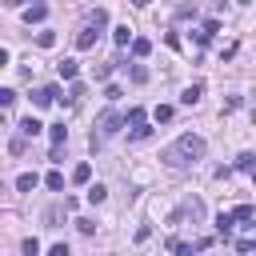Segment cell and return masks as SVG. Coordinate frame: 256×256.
Listing matches in <instances>:
<instances>
[{
    "instance_id": "cell-3",
    "label": "cell",
    "mask_w": 256,
    "mask_h": 256,
    "mask_svg": "<svg viewBox=\"0 0 256 256\" xmlns=\"http://www.w3.org/2000/svg\"><path fill=\"white\" fill-rule=\"evenodd\" d=\"M120 124H128V120H120V112H116V108L100 112V136H112V132H120Z\"/></svg>"
},
{
    "instance_id": "cell-17",
    "label": "cell",
    "mask_w": 256,
    "mask_h": 256,
    "mask_svg": "<svg viewBox=\"0 0 256 256\" xmlns=\"http://www.w3.org/2000/svg\"><path fill=\"white\" fill-rule=\"evenodd\" d=\"M200 92H204V84H188L180 100H184V104H196V100H200Z\"/></svg>"
},
{
    "instance_id": "cell-27",
    "label": "cell",
    "mask_w": 256,
    "mask_h": 256,
    "mask_svg": "<svg viewBox=\"0 0 256 256\" xmlns=\"http://www.w3.org/2000/svg\"><path fill=\"white\" fill-rule=\"evenodd\" d=\"M76 228H80L84 236H92V232H96V224H92V220H76Z\"/></svg>"
},
{
    "instance_id": "cell-4",
    "label": "cell",
    "mask_w": 256,
    "mask_h": 256,
    "mask_svg": "<svg viewBox=\"0 0 256 256\" xmlns=\"http://www.w3.org/2000/svg\"><path fill=\"white\" fill-rule=\"evenodd\" d=\"M96 36H100V28H96V24L88 20V24H84V28L76 32V48H80V52H88V48L96 44Z\"/></svg>"
},
{
    "instance_id": "cell-13",
    "label": "cell",
    "mask_w": 256,
    "mask_h": 256,
    "mask_svg": "<svg viewBox=\"0 0 256 256\" xmlns=\"http://www.w3.org/2000/svg\"><path fill=\"white\" fill-rule=\"evenodd\" d=\"M148 52H152V40H148V36H136V40H132V56H140V60H144Z\"/></svg>"
},
{
    "instance_id": "cell-26",
    "label": "cell",
    "mask_w": 256,
    "mask_h": 256,
    "mask_svg": "<svg viewBox=\"0 0 256 256\" xmlns=\"http://www.w3.org/2000/svg\"><path fill=\"white\" fill-rule=\"evenodd\" d=\"M12 100H16V92H12V88H4V92H0V104H4V108H12Z\"/></svg>"
},
{
    "instance_id": "cell-29",
    "label": "cell",
    "mask_w": 256,
    "mask_h": 256,
    "mask_svg": "<svg viewBox=\"0 0 256 256\" xmlns=\"http://www.w3.org/2000/svg\"><path fill=\"white\" fill-rule=\"evenodd\" d=\"M240 252H256V240H240Z\"/></svg>"
},
{
    "instance_id": "cell-28",
    "label": "cell",
    "mask_w": 256,
    "mask_h": 256,
    "mask_svg": "<svg viewBox=\"0 0 256 256\" xmlns=\"http://www.w3.org/2000/svg\"><path fill=\"white\" fill-rule=\"evenodd\" d=\"M48 256H72V252H68V244H52V248H48Z\"/></svg>"
},
{
    "instance_id": "cell-20",
    "label": "cell",
    "mask_w": 256,
    "mask_h": 256,
    "mask_svg": "<svg viewBox=\"0 0 256 256\" xmlns=\"http://www.w3.org/2000/svg\"><path fill=\"white\" fill-rule=\"evenodd\" d=\"M104 196H108L104 184H92V188H88V200H92V204H104Z\"/></svg>"
},
{
    "instance_id": "cell-12",
    "label": "cell",
    "mask_w": 256,
    "mask_h": 256,
    "mask_svg": "<svg viewBox=\"0 0 256 256\" xmlns=\"http://www.w3.org/2000/svg\"><path fill=\"white\" fill-rule=\"evenodd\" d=\"M232 224H236V220H232V212H220V216H216V232H220L224 240L232 236Z\"/></svg>"
},
{
    "instance_id": "cell-10",
    "label": "cell",
    "mask_w": 256,
    "mask_h": 256,
    "mask_svg": "<svg viewBox=\"0 0 256 256\" xmlns=\"http://www.w3.org/2000/svg\"><path fill=\"white\" fill-rule=\"evenodd\" d=\"M36 184H40V176H36V172H20V176H16V188H20V192H32Z\"/></svg>"
},
{
    "instance_id": "cell-21",
    "label": "cell",
    "mask_w": 256,
    "mask_h": 256,
    "mask_svg": "<svg viewBox=\"0 0 256 256\" xmlns=\"http://www.w3.org/2000/svg\"><path fill=\"white\" fill-rule=\"evenodd\" d=\"M36 44H40V48H52V44H56V32H48V28H44V32L36 36Z\"/></svg>"
},
{
    "instance_id": "cell-16",
    "label": "cell",
    "mask_w": 256,
    "mask_h": 256,
    "mask_svg": "<svg viewBox=\"0 0 256 256\" xmlns=\"http://www.w3.org/2000/svg\"><path fill=\"white\" fill-rule=\"evenodd\" d=\"M236 168H240V172H256V156H252V152H240V156H236Z\"/></svg>"
},
{
    "instance_id": "cell-22",
    "label": "cell",
    "mask_w": 256,
    "mask_h": 256,
    "mask_svg": "<svg viewBox=\"0 0 256 256\" xmlns=\"http://www.w3.org/2000/svg\"><path fill=\"white\" fill-rule=\"evenodd\" d=\"M84 92H88V88H84V84H80V80H76V84H72V88H68V104H76V100H80V96H84Z\"/></svg>"
},
{
    "instance_id": "cell-25",
    "label": "cell",
    "mask_w": 256,
    "mask_h": 256,
    "mask_svg": "<svg viewBox=\"0 0 256 256\" xmlns=\"http://www.w3.org/2000/svg\"><path fill=\"white\" fill-rule=\"evenodd\" d=\"M192 36H196V44H208V40H212V32H208V28H196Z\"/></svg>"
},
{
    "instance_id": "cell-24",
    "label": "cell",
    "mask_w": 256,
    "mask_h": 256,
    "mask_svg": "<svg viewBox=\"0 0 256 256\" xmlns=\"http://www.w3.org/2000/svg\"><path fill=\"white\" fill-rule=\"evenodd\" d=\"M24 252H28V256H40V240L28 236V240H24Z\"/></svg>"
},
{
    "instance_id": "cell-9",
    "label": "cell",
    "mask_w": 256,
    "mask_h": 256,
    "mask_svg": "<svg viewBox=\"0 0 256 256\" xmlns=\"http://www.w3.org/2000/svg\"><path fill=\"white\" fill-rule=\"evenodd\" d=\"M76 72H80V64H76V60H72V56H64V60H60V76H64V80H72V84H76Z\"/></svg>"
},
{
    "instance_id": "cell-7",
    "label": "cell",
    "mask_w": 256,
    "mask_h": 256,
    "mask_svg": "<svg viewBox=\"0 0 256 256\" xmlns=\"http://www.w3.org/2000/svg\"><path fill=\"white\" fill-rule=\"evenodd\" d=\"M40 132H44V124H40L36 116H24V120H20V136H40Z\"/></svg>"
},
{
    "instance_id": "cell-2",
    "label": "cell",
    "mask_w": 256,
    "mask_h": 256,
    "mask_svg": "<svg viewBox=\"0 0 256 256\" xmlns=\"http://www.w3.org/2000/svg\"><path fill=\"white\" fill-rule=\"evenodd\" d=\"M128 124H132V140H144L152 128H148V116H144V108H128Z\"/></svg>"
},
{
    "instance_id": "cell-6",
    "label": "cell",
    "mask_w": 256,
    "mask_h": 256,
    "mask_svg": "<svg viewBox=\"0 0 256 256\" xmlns=\"http://www.w3.org/2000/svg\"><path fill=\"white\" fill-rule=\"evenodd\" d=\"M44 16H48V8H44V4H32V8H24V24H44Z\"/></svg>"
},
{
    "instance_id": "cell-5",
    "label": "cell",
    "mask_w": 256,
    "mask_h": 256,
    "mask_svg": "<svg viewBox=\"0 0 256 256\" xmlns=\"http://www.w3.org/2000/svg\"><path fill=\"white\" fill-rule=\"evenodd\" d=\"M56 96H60V88H52V84H48V88H36V92H32V104H36V108H48Z\"/></svg>"
},
{
    "instance_id": "cell-15",
    "label": "cell",
    "mask_w": 256,
    "mask_h": 256,
    "mask_svg": "<svg viewBox=\"0 0 256 256\" xmlns=\"http://www.w3.org/2000/svg\"><path fill=\"white\" fill-rule=\"evenodd\" d=\"M168 248H172V256H192L196 252V244H188V240H168Z\"/></svg>"
},
{
    "instance_id": "cell-14",
    "label": "cell",
    "mask_w": 256,
    "mask_h": 256,
    "mask_svg": "<svg viewBox=\"0 0 256 256\" xmlns=\"http://www.w3.org/2000/svg\"><path fill=\"white\" fill-rule=\"evenodd\" d=\"M92 180V164H76L72 168V184H88Z\"/></svg>"
},
{
    "instance_id": "cell-11",
    "label": "cell",
    "mask_w": 256,
    "mask_h": 256,
    "mask_svg": "<svg viewBox=\"0 0 256 256\" xmlns=\"http://www.w3.org/2000/svg\"><path fill=\"white\" fill-rule=\"evenodd\" d=\"M252 216H256L252 204H236V208H232V220H240V224H252Z\"/></svg>"
},
{
    "instance_id": "cell-1",
    "label": "cell",
    "mask_w": 256,
    "mask_h": 256,
    "mask_svg": "<svg viewBox=\"0 0 256 256\" xmlns=\"http://www.w3.org/2000/svg\"><path fill=\"white\" fill-rule=\"evenodd\" d=\"M200 156H204V136H196V132H184V136H176L172 148H164V164L168 168H184V164H192Z\"/></svg>"
},
{
    "instance_id": "cell-18",
    "label": "cell",
    "mask_w": 256,
    "mask_h": 256,
    "mask_svg": "<svg viewBox=\"0 0 256 256\" xmlns=\"http://www.w3.org/2000/svg\"><path fill=\"white\" fill-rule=\"evenodd\" d=\"M48 136H52V144L60 148V144L68 140V128H64V124H52V128H48Z\"/></svg>"
},
{
    "instance_id": "cell-23",
    "label": "cell",
    "mask_w": 256,
    "mask_h": 256,
    "mask_svg": "<svg viewBox=\"0 0 256 256\" xmlns=\"http://www.w3.org/2000/svg\"><path fill=\"white\" fill-rule=\"evenodd\" d=\"M152 116H156V120H160V124H164V120H172V104H160V108H156V112H152Z\"/></svg>"
},
{
    "instance_id": "cell-8",
    "label": "cell",
    "mask_w": 256,
    "mask_h": 256,
    "mask_svg": "<svg viewBox=\"0 0 256 256\" xmlns=\"http://www.w3.org/2000/svg\"><path fill=\"white\" fill-rule=\"evenodd\" d=\"M112 40H116L120 48H128V40H136V36H132V28H128V24H116V28H112Z\"/></svg>"
},
{
    "instance_id": "cell-19",
    "label": "cell",
    "mask_w": 256,
    "mask_h": 256,
    "mask_svg": "<svg viewBox=\"0 0 256 256\" xmlns=\"http://www.w3.org/2000/svg\"><path fill=\"white\" fill-rule=\"evenodd\" d=\"M44 184H48L52 192H64V176H60V172H48V176H44Z\"/></svg>"
}]
</instances>
